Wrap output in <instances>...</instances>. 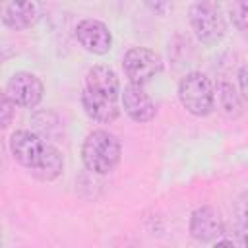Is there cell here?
Returning <instances> with one entry per match:
<instances>
[{
  "mask_svg": "<svg viewBox=\"0 0 248 248\" xmlns=\"http://www.w3.org/2000/svg\"><path fill=\"white\" fill-rule=\"evenodd\" d=\"M188 19L196 39L203 46H215L227 33V19L223 8L215 0H196L188 10Z\"/></svg>",
  "mask_w": 248,
  "mask_h": 248,
  "instance_id": "3",
  "label": "cell"
},
{
  "mask_svg": "<svg viewBox=\"0 0 248 248\" xmlns=\"http://www.w3.org/2000/svg\"><path fill=\"white\" fill-rule=\"evenodd\" d=\"M178 101L192 116L205 118L215 110V83L200 70L188 72L178 83Z\"/></svg>",
  "mask_w": 248,
  "mask_h": 248,
  "instance_id": "2",
  "label": "cell"
},
{
  "mask_svg": "<svg viewBox=\"0 0 248 248\" xmlns=\"http://www.w3.org/2000/svg\"><path fill=\"white\" fill-rule=\"evenodd\" d=\"M145 4L159 16H165L170 8H172V2L170 0H145Z\"/></svg>",
  "mask_w": 248,
  "mask_h": 248,
  "instance_id": "17",
  "label": "cell"
},
{
  "mask_svg": "<svg viewBox=\"0 0 248 248\" xmlns=\"http://www.w3.org/2000/svg\"><path fill=\"white\" fill-rule=\"evenodd\" d=\"M16 118V103L6 95V91H0V130H6Z\"/></svg>",
  "mask_w": 248,
  "mask_h": 248,
  "instance_id": "15",
  "label": "cell"
},
{
  "mask_svg": "<svg viewBox=\"0 0 248 248\" xmlns=\"http://www.w3.org/2000/svg\"><path fill=\"white\" fill-rule=\"evenodd\" d=\"M163 68V58L159 52L147 46H132L122 56V70L130 83L145 85Z\"/></svg>",
  "mask_w": 248,
  "mask_h": 248,
  "instance_id": "5",
  "label": "cell"
},
{
  "mask_svg": "<svg viewBox=\"0 0 248 248\" xmlns=\"http://www.w3.org/2000/svg\"><path fill=\"white\" fill-rule=\"evenodd\" d=\"M37 21V8L31 0H0V23L8 29L23 31Z\"/></svg>",
  "mask_w": 248,
  "mask_h": 248,
  "instance_id": "11",
  "label": "cell"
},
{
  "mask_svg": "<svg viewBox=\"0 0 248 248\" xmlns=\"http://www.w3.org/2000/svg\"><path fill=\"white\" fill-rule=\"evenodd\" d=\"M215 108L229 120H238L244 114V97L229 81L215 85Z\"/></svg>",
  "mask_w": 248,
  "mask_h": 248,
  "instance_id": "13",
  "label": "cell"
},
{
  "mask_svg": "<svg viewBox=\"0 0 248 248\" xmlns=\"http://www.w3.org/2000/svg\"><path fill=\"white\" fill-rule=\"evenodd\" d=\"M76 39L83 50L103 56L112 48V33L108 25L95 17H85L76 25Z\"/></svg>",
  "mask_w": 248,
  "mask_h": 248,
  "instance_id": "7",
  "label": "cell"
},
{
  "mask_svg": "<svg viewBox=\"0 0 248 248\" xmlns=\"http://www.w3.org/2000/svg\"><path fill=\"white\" fill-rule=\"evenodd\" d=\"M0 242H2V238H0Z\"/></svg>",
  "mask_w": 248,
  "mask_h": 248,
  "instance_id": "19",
  "label": "cell"
},
{
  "mask_svg": "<svg viewBox=\"0 0 248 248\" xmlns=\"http://www.w3.org/2000/svg\"><path fill=\"white\" fill-rule=\"evenodd\" d=\"M50 145L52 143H48L37 132H31V130H16L10 136V153H12V157L21 167L31 170L33 174L43 167Z\"/></svg>",
  "mask_w": 248,
  "mask_h": 248,
  "instance_id": "4",
  "label": "cell"
},
{
  "mask_svg": "<svg viewBox=\"0 0 248 248\" xmlns=\"http://www.w3.org/2000/svg\"><path fill=\"white\" fill-rule=\"evenodd\" d=\"M6 95L21 108H35L45 97V85L39 76L31 72H16L6 83Z\"/></svg>",
  "mask_w": 248,
  "mask_h": 248,
  "instance_id": "6",
  "label": "cell"
},
{
  "mask_svg": "<svg viewBox=\"0 0 248 248\" xmlns=\"http://www.w3.org/2000/svg\"><path fill=\"white\" fill-rule=\"evenodd\" d=\"M81 91L97 95V97H105L110 101H118L120 99V79L110 66L95 64L87 70Z\"/></svg>",
  "mask_w": 248,
  "mask_h": 248,
  "instance_id": "10",
  "label": "cell"
},
{
  "mask_svg": "<svg viewBox=\"0 0 248 248\" xmlns=\"http://www.w3.org/2000/svg\"><path fill=\"white\" fill-rule=\"evenodd\" d=\"M62 170H64V155H62V151H60L58 147L50 145L48 155H46L43 167L35 172V176H37L39 180L50 182V180H56V178L62 174Z\"/></svg>",
  "mask_w": 248,
  "mask_h": 248,
  "instance_id": "14",
  "label": "cell"
},
{
  "mask_svg": "<svg viewBox=\"0 0 248 248\" xmlns=\"http://www.w3.org/2000/svg\"><path fill=\"white\" fill-rule=\"evenodd\" d=\"M236 4L232 6V23H234V27L240 31V33H244L246 31V14H248V10H246V0H234Z\"/></svg>",
  "mask_w": 248,
  "mask_h": 248,
  "instance_id": "16",
  "label": "cell"
},
{
  "mask_svg": "<svg viewBox=\"0 0 248 248\" xmlns=\"http://www.w3.org/2000/svg\"><path fill=\"white\" fill-rule=\"evenodd\" d=\"M120 105L124 112L138 124L151 122L157 114V105L151 95L143 89V85L128 83L124 89H120Z\"/></svg>",
  "mask_w": 248,
  "mask_h": 248,
  "instance_id": "9",
  "label": "cell"
},
{
  "mask_svg": "<svg viewBox=\"0 0 248 248\" xmlns=\"http://www.w3.org/2000/svg\"><path fill=\"white\" fill-rule=\"evenodd\" d=\"M188 231L198 242H215L225 232V223L221 213L213 205H200L192 211Z\"/></svg>",
  "mask_w": 248,
  "mask_h": 248,
  "instance_id": "8",
  "label": "cell"
},
{
  "mask_svg": "<svg viewBox=\"0 0 248 248\" xmlns=\"http://www.w3.org/2000/svg\"><path fill=\"white\" fill-rule=\"evenodd\" d=\"M238 93L246 99V66H240L238 70Z\"/></svg>",
  "mask_w": 248,
  "mask_h": 248,
  "instance_id": "18",
  "label": "cell"
},
{
  "mask_svg": "<svg viewBox=\"0 0 248 248\" xmlns=\"http://www.w3.org/2000/svg\"><path fill=\"white\" fill-rule=\"evenodd\" d=\"M122 157L118 138L108 130H91L81 143V163L93 174L112 172Z\"/></svg>",
  "mask_w": 248,
  "mask_h": 248,
  "instance_id": "1",
  "label": "cell"
},
{
  "mask_svg": "<svg viewBox=\"0 0 248 248\" xmlns=\"http://www.w3.org/2000/svg\"><path fill=\"white\" fill-rule=\"evenodd\" d=\"M79 99H81L83 112L91 120H95L99 124H110V122H114L120 116V105H118V101L97 97V95H91V93H85V91H81V97Z\"/></svg>",
  "mask_w": 248,
  "mask_h": 248,
  "instance_id": "12",
  "label": "cell"
}]
</instances>
